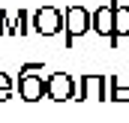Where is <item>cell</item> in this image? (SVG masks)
<instances>
[{"label": "cell", "mask_w": 129, "mask_h": 123, "mask_svg": "<svg viewBox=\"0 0 129 123\" xmlns=\"http://www.w3.org/2000/svg\"><path fill=\"white\" fill-rule=\"evenodd\" d=\"M84 99H96V102H108L111 99V75H81L78 78V93H75V102H84Z\"/></svg>", "instance_id": "1"}, {"label": "cell", "mask_w": 129, "mask_h": 123, "mask_svg": "<svg viewBox=\"0 0 129 123\" xmlns=\"http://www.w3.org/2000/svg\"><path fill=\"white\" fill-rule=\"evenodd\" d=\"M66 30V15L54 6H39L33 12V33L39 36H57Z\"/></svg>", "instance_id": "2"}, {"label": "cell", "mask_w": 129, "mask_h": 123, "mask_svg": "<svg viewBox=\"0 0 129 123\" xmlns=\"http://www.w3.org/2000/svg\"><path fill=\"white\" fill-rule=\"evenodd\" d=\"M90 27H93V12L84 9V6H78V3L69 6V9H66V48H72L75 39L84 36Z\"/></svg>", "instance_id": "3"}, {"label": "cell", "mask_w": 129, "mask_h": 123, "mask_svg": "<svg viewBox=\"0 0 129 123\" xmlns=\"http://www.w3.org/2000/svg\"><path fill=\"white\" fill-rule=\"evenodd\" d=\"M48 84V99L51 102H66V99H75L78 93V81L69 75V72H51L45 78Z\"/></svg>", "instance_id": "4"}, {"label": "cell", "mask_w": 129, "mask_h": 123, "mask_svg": "<svg viewBox=\"0 0 129 123\" xmlns=\"http://www.w3.org/2000/svg\"><path fill=\"white\" fill-rule=\"evenodd\" d=\"M18 96L24 102H39L42 96H48V84L42 75H18Z\"/></svg>", "instance_id": "5"}, {"label": "cell", "mask_w": 129, "mask_h": 123, "mask_svg": "<svg viewBox=\"0 0 129 123\" xmlns=\"http://www.w3.org/2000/svg\"><path fill=\"white\" fill-rule=\"evenodd\" d=\"M93 30L105 39H114V0L93 9Z\"/></svg>", "instance_id": "6"}, {"label": "cell", "mask_w": 129, "mask_h": 123, "mask_svg": "<svg viewBox=\"0 0 129 123\" xmlns=\"http://www.w3.org/2000/svg\"><path fill=\"white\" fill-rule=\"evenodd\" d=\"M123 36H129V6L114 0V39H111V45H117V39H123Z\"/></svg>", "instance_id": "7"}, {"label": "cell", "mask_w": 129, "mask_h": 123, "mask_svg": "<svg viewBox=\"0 0 129 123\" xmlns=\"http://www.w3.org/2000/svg\"><path fill=\"white\" fill-rule=\"evenodd\" d=\"M30 30H33V15L24 12V9H18L12 15V36H27Z\"/></svg>", "instance_id": "8"}, {"label": "cell", "mask_w": 129, "mask_h": 123, "mask_svg": "<svg viewBox=\"0 0 129 123\" xmlns=\"http://www.w3.org/2000/svg\"><path fill=\"white\" fill-rule=\"evenodd\" d=\"M111 99H114V102H129V87L120 84L117 75H111Z\"/></svg>", "instance_id": "9"}, {"label": "cell", "mask_w": 129, "mask_h": 123, "mask_svg": "<svg viewBox=\"0 0 129 123\" xmlns=\"http://www.w3.org/2000/svg\"><path fill=\"white\" fill-rule=\"evenodd\" d=\"M12 87H15V81H12V75H6V72H0V102H6V99H12Z\"/></svg>", "instance_id": "10"}, {"label": "cell", "mask_w": 129, "mask_h": 123, "mask_svg": "<svg viewBox=\"0 0 129 123\" xmlns=\"http://www.w3.org/2000/svg\"><path fill=\"white\" fill-rule=\"evenodd\" d=\"M0 36H12V18L0 9Z\"/></svg>", "instance_id": "11"}, {"label": "cell", "mask_w": 129, "mask_h": 123, "mask_svg": "<svg viewBox=\"0 0 129 123\" xmlns=\"http://www.w3.org/2000/svg\"><path fill=\"white\" fill-rule=\"evenodd\" d=\"M39 72H45L42 63H24L21 66V75H39Z\"/></svg>", "instance_id": "12"}]
</instances>
